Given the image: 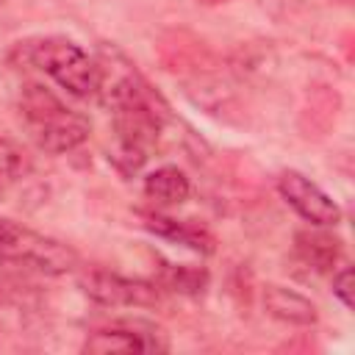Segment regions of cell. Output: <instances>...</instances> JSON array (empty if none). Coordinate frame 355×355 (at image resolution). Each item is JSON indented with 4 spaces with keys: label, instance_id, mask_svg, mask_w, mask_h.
Instances as JSON below:
<instances>
[{
    "label": "cell",
    "instance_id": "6da1fadb",
    "mask_svg": "<svg viewBox=\"0 0 355 355\" xmlns=\"http://www.w3.org/2000/svg\"><path fill=\"white\" fill-rule=\"evenodd\" d=\"M19 119L33 144L50 155L78 150L92 133V122L86 114L69 108L39 83H28L19 92Z\"/></svg>",
    "mask_w": 355,
    "mask_h": 355
},
{
    "label": "cell",
    "instance_id": "52a82bcc",
    "mask_svg": "<svg viewBox=\"0 0 355 355\" xmlns=\"http://www.w3.org/2000/svg\"><path fill=\"white\" fill-rule=\"evenodd\" d=\"M261 300H263V311H266L272 319L283 322V324H291V327H311V324H316V319H319L316 305H313L305 294H300V291H294V288H286V286H280V283H266L263 291H261Z\"/></svg>",
    "mask_w": 355,
    "mask_h": 355
},
{
    "label": "cell",
    "instance_id": "277c9868",
    "mask_svg": "<svg viewBox=\"0 0 355 355\" xmlns=\"http://www.w3.org/2000/svg\"><path fill=\"white\" fill-rule=\"evenodd\" d=\"M78 283L83 294L103 308H153L161 302L158 283L125 277L108 269H83Z\"/></svg>",
    "mask_w": 355,
    "mask_h": 355
},
{
    "label": "cell",
    "instance_id": "3957f363",
    "mask_svg": "<svg viewBox=\"0 0 355 355\" xmlns=\"http://www.w3.org/2000/svg\"><path fill=\"white\" fill-rule=\"evenodd\" d=\"M0 261L50 277L75 272L80 266V255L75 252V247L53 236H44L22 222H14L8 216H0Z\"/></svg>",
    "mask_w": 355,
    "mask_h": 355
},
{
    "label": "cell",
    "instance_id": "5bb4252c",
    "mask_svg": "<svg viewBox=\"0 0 355 355\" xmlns=\"http://www.w3.org/2000/svg\"><path fill=\"white\" fill-rule=\"evenodd\" d=\"M6 3H8V0H0V6H6Z\"/></svg>",
    "mask_w": 355,
    "mask_h": 355
},
{
    "label": "cell",
    "instance_id": "8992f818",
    "mask_svg": "<svg viewBox=\"0 0 355 355\" xmlns=\"http://www.w3.org/2000/svg\"><path fill=\"white\" fill-rule=\"evenodd\" d=\"M277 191L294 208V214L302 216L308 225L336 227L344 216L341 205L322 186H316L308 175H302L300 169H283L277 175Z\"/></svg>",
    "mask_w": 355,
    "mask_h": 355
},
{
    "label": "cell",
    "instance_id": "ba28073f",
    "mask_svg": "<svg viewBox=\"0 0 355 355\" xmlns=\"http://www.w3.org/2000/svg\"><path fill=\"white\" fill-rule=\"evenodd\" d=\"M141 225L150 233H155L161 239H169V241H178V244H183V247H189L194 252H202V255L214 252V244H216L214 236L205 227L191 225V222H180V219H172V216H164L158 211L141 214Z\"/></svg>",
    "mask_w": 355,
    "mask_h": 355
},
{
    "label": "cell",
    "instance_id": "4fadbf2b",
    "mask_svg": "<svg viewBox=\"0 0 355 355\" xmlns=\"http://www.w3.org/2000/svg\"><path fill=\"white\" fill-rule=\"evenodd\" d=\"M333 297L352 311V266H341L338 272H333Z\"/></svg>",
    "mask_w": 355,
    "mask_h": 355
},
{
    "label": "cell",
    "instance_id": "9c48e42d",
    "mask_svg": "<svg viewBox=\"0 0 355 355\" xmlns=\"http://www.w3.org/2000/svg\"><path fill=\"white\" fill-rule=\"evenodd\" d=\"M141 191H144V197L155 208H175V205H183L189 200L191 183H189V178H186L183 169H178L172 164H164V166L153 169L144 178Z\"/></svg>",
    "mask_w": 355,
    "mask_h": 355
},
{
    "label": "cell",
    "instance_id": "7a4b0ae2",
    "mask_svg": "<svg viewBox=\"0 0 355 355\" xmlns=\"http://www.w3.org/2000/svg\"><path fill=\"white\" fill-rule=\"evenodd\" d=\"M22 61L53 78L64 92L75 97H97L100 89V64L97 55H89L78 42L67 36H39L31 42H19L17 47Z\"/></svg>",
    "mask_w": 355,
    "mask_h": 355
},
{
    "label": "cell",
    "instance_id": "8fae6325",
    "mask_svg": "<svg viewBox=\"0 0 355 355\" xmlns=\"http://www.w3.org/2000/svg\"><path fill=\"white\" fill-rule=\"evenodd\" d=\"M28 169H31V161L22 144H17L8 136H0V194L17 186L28 175Z\"/></svg>",
    "mask_w": 355,
    "mask_h": 355
},
{
    "label": "cell",
    "instance_id": "5b68a950",
    "mask_svg": "<svg viewBox=\"0 0 355 355\" xmlns=\"http://www.w3.org/2000/svg\"><path fill=\"white\" fill-rule=\"evenodd\" d=\"M83 352L92 355H133V352H166L169 341L155 324L133 319V322H114L108 327H97L86 336Z\"/></svg>",
    "mask_w": 355,
    "mask_h": 355
},
{
    "label": "cell",
    "instance_id": "7c38bea8",
    "mask_svg": "<svg viewBox=\"0 0 355 355\" xmlns=\"http://www.w3.org/2000/svg\"><path fill=\"white\" fill-rule=\"evenodd\" d=\"M164 288L180 291V294H202L208 286V272L197 269V266H172L166 263L161 272V283Z\"/></svg>",
    "mask_w": 355,
    "mask_h": 355
},
{
    "label": "cell",
    "instance_id": "30bf717a",
    "mask_svg": "<svg viewBox=\"0 0 355 355\" xmlns=\"http://www.w3.org/2000/svg\"><path fill=\"white\" fill-rule=\"evenodd\" d=\"M294 250L300 261L316 272H333L336 261L341 258V241L330 236L327 227H316V225L294 236Z\"/></svg>",
    "mask_w": 355,
    "mask_h": 355
}]
</instances>
